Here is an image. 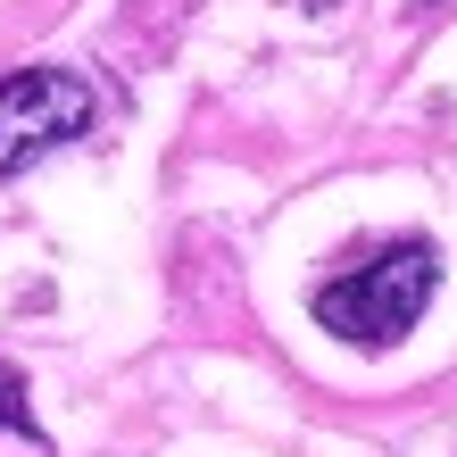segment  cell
Wrapping results in <instances>:
<instances>
[{"mask_svg":"<svg viewBox=\"0 0 457 457\" xmlns=\"http://www.w3.org/2000/svg\"><path fill=\"white\" fill-rule=\"evenodd\" d=\"M433 283H441L433 241H391L383 258L349 266V275H333L325 291H316V325L341 333V341H358V349H391L424 316Z\"/></svg>","mask_w":457,"mask_h":457,"instance_id":"6da1fadb","label":"cell"},{"mask_svg":"<svg viewBox=\"0 0 457 457\" xmlns=\"http://www.w3.org/2000/svg\"><path fill=\"white\" fill-rule=\"evenodd\" d=\"M92 125V84L67 67H25L0 84V175L34 167V158H50L59 142H75V133Z\"/></svg>","mask_w":457,"mask_h":457,"instance_id":"7a4b0ae2","label":"cell"}]
</instances>
